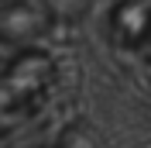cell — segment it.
<instances>
[{
	"label": "cell",
	"instance_id": "cell-1",
	"mask_svg": "<svg viewBox=\"0 0 151 148\" xmlns=\"http://www.w3.org/2000/svg\"><path fill=\"white\" fill-rule=\"evenodd\" d=\"M55 86V65L38 48H17L0 62V138L28 124Z\"/></svg>",
	"mask_w": 151,
	"mask_h": 148
},
{
	"label": "cell",
	"instance_id": "cell-2",
	"mask_svg": "<svg viewBox=\"0 0 151 148\" xmlns=\"http://www.w3.org/2000/svg\"><path fill=\"white\" fill-rule=\"evenodd\" d=\"M52 4L48 0H0V45L28 48L52 31Z\"/></svg>",
	"mask_w": 151,
	"mask_h": 148
}]
</instances>
